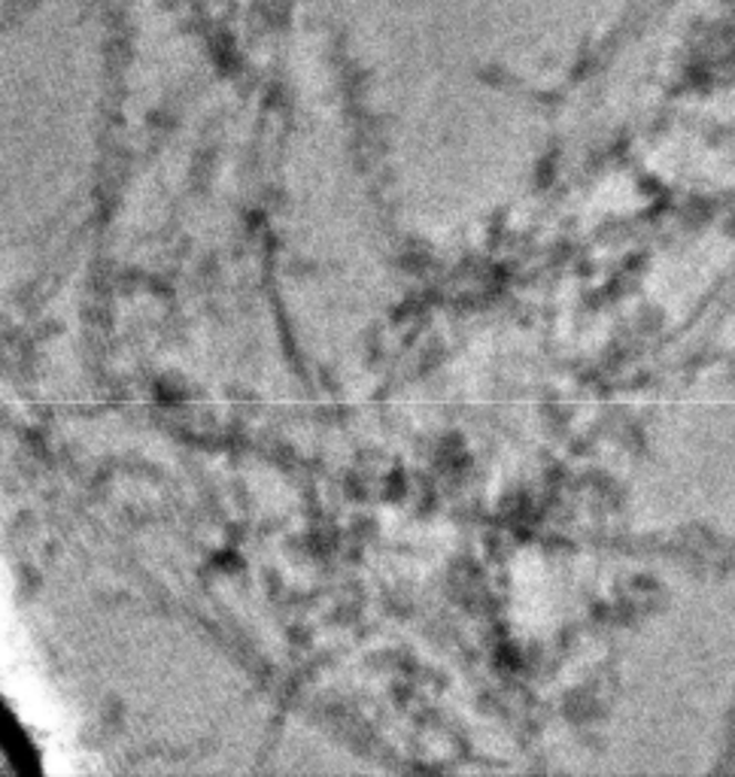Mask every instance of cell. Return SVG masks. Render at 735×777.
<instances>
[{
	"label": "cell",
	"mask_w": 735,
	"mask_h": 777,
	"mask_svg": "<svg viewBox=\"0 0 735 777\" xmlns=\"http://www.w3.org/2000/svg\"><path fill=\"white\" fill-rule=\"evenodd\" d=\"M0 738H3V754H7L10 766L15 768L19 775H37V771H40L34 742H31L28 732L15 723V717H12L7 705H3V729H0Z\"/></svg>",
	"instance_id": "obj_1"
}]
</instances>
